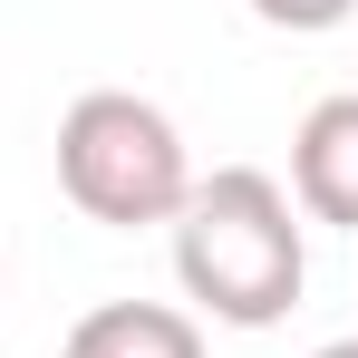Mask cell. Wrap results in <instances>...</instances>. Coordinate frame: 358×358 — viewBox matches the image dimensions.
<instances>
[{
	"mask_svg": "<svg viewBox=\"0 0 358 358\" xmlns=\"http://www.w3.org/2000/svg\"><path fill=\"white\" fill-rule=\"evenodd\" d=\"M175 281H184V300H203L223 329H271V320H291L300 281H310L291 194L262 175V165L203 175L184 194V213H175Z\"/></svg>",
	"mask_w": 358,
	"mask_h": 358,
	"instance_id": "cell-1",
	"label": "cell"
},
{
	"mask_svg": "<svg viewBox=\"0 0 358 358\" xmlns=\"http://www.w3.org/2000/svg\"><path fill=\"white\" fill-rule=\"evenodd\" d=\"M59 194L87 213V223H175L184 194H194V165H184V136L155 97L136 87H87L59 117Z\"/></svg>",
	"mask_w": 358,
	"mask_h": 358,
	"instance_id": "cell-2",
	"label": "cell"
},
{
	"mask_svg": "<svg viewBox=\"0 0 358 358\" xmlns=\"http://www.w3.org/2000/svg\"><path fill=\"white\" fill-rule=\"evenodd\" d=\"M291 194H300V213L358 233V97H320V107L300 117V136H291Z\"/></svg>",
	"mask_w": 358,
	"mask_h": 358,
	"instance_id": "cell-3",
	"label": "cell"
},
{
	"mask_svg": "<svg viewBox=\"0 0 358 358\" xmlns=\"http://www.w3.org/2000/svg\"><path fill=\"white\" fill-rule=\"evenodd\" d=\"M59 358H203V329L165 300H107L68 329Z\"/></svg>",
	"mask_w": 358,
	"mask_h": 358,
	"instance_id": "cell-4",
	"label": "cell"
},
{
	"mask_svg": "<svg viewBox=\"0 0 358 358\" xmlns=\"http://www.w3.org/2000/svg\"><path fill=\"white\" fill-rule=\"evenodd\" d=\"M349 10H358V0H252V20H271V29H300V39H310V29H339Z\"/></svg>",
	"mask_w": 358,
	"mask_h": 358,
	"instance_id": "cell-5",
	"label": "cell"
},
{
	"mask_svg": "<svg viewBox=\"0 0 358 358\" xmlns=\"http://www.w3.org/2000/svg\"><path fill=\"white\" fill-rule=\"evenodd\" d=\"M320 358H358V339H329V349H320Z\"/></svg>",
	"mask_w": 358,
	"mask_h": 358,
	"instance_id": "cell-6",
	"label": "cell"
}]
</instances>
